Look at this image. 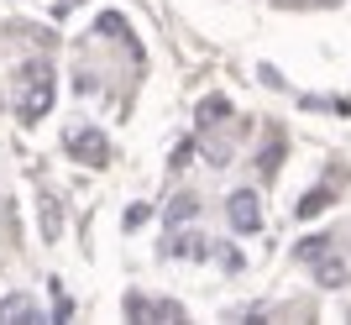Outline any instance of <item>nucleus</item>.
I'll return each instance as SVG.
<instances>
[{"label": "nucleus", "instance_id": "obj_1", "mask_svg": "<svg viewBox=\"0 0 351 325\" xmlns=\"http://www.w3.org/2000/svg\"><path fill=\"white\" fill-rule=\"evenodd\" d=\"M53 95H58V84H53V63L32 58L27 69L16 74V116L27 121V126H37V121L53 110Z\"/></svg>", "mask_w": 351, "mask_h": 325}, {"label": "nucleus", "instance_id": "obj_2", "mask_svg": "<svg viewBox=\"0 0 351 325\" xmlns=\"http://www.w3.org/2000/svg\"><path fill=\"white\" fill-rule=\"evenodd\" d=\"M226 221H231L236 237H252V231L263 226V194L257 189H236L231 200H226Z\"/></svg>", "mask_w": 351, "mask_h": 325}, {"label": "nucleus", "instance_id": "obj_3", "mask_svg": "<svg viewBox=\"0 0 351 325\" xmlns=\"http://www.w3.org/2000/svg\"><path fill=\"white\" fill-rule=\"evenodd\" d=\"M126 315H132V320H162V325L189 320L184 304H173V299H147V294H126Z\"/></svg>", "mask_w": 351, "mask_h": 325}, {"label": "nucleus", "instance_id": "obj_4", "mask_svg": "<svg viewBox=\"0 0 351 325\" xmlns=\"http://www.w3.org/2000/svg\"><path fill=\"white\" fill-rule=\"evenodd\" d=\"M69 152L79 162H89V168H100L105 158H110V142H105L100 132H89V126H79V132H69Z\"/></svg>", "mask_w": 351, "mask_h": 325}, {"label": "nucleus", "instance_id": "obj_5", "mask_svg": "<svg viewBox=\"0 0 351 325\" xmlns=\"http://www.w3.org/2000/svg\"><path fill=\"white\" fill-rule=\"evenodd\" d=\"M0 320H5V325H16V320L37 325V320H43V310H37V299H32V294H11V299H0Z\"/></svg>", "mask_w": 351, "mask_h": 325}, {"label": "nucleus", "instance_id": "obj_6", "mask_svg": "<svg viewBox=\"0 0 351 325\" xmlns=\"http://www.w3.org/2000/svg\"><path fill=\"white\" fill-rule=\"evenodd\" d=\"M315 278H320V289H341V283H346L351 273H346V263H341V257L320 252V257H315Z\"/></svg>", "mask_w": 351, "mask_h": 325}, {"label": "nucleus", "instance_id": "obj_7", "mask_svg": "<svg viewBox=\"0 0 351 325\" xmlns=\"http://www.w3.org/2000/svg\"><path fill=\"white\" fill-rule=\"evenodd\" d=\"M205 237H199V231H178L173 226V241H168V257H205Z\"/></svg>", "mask_w": 351, "mask_h": 325}, {"label": "nucleus", "instance_id": "obj_8", "mask_svg": "<svg viewBox=\"0 0 351 325\" xmlns=\"http://www.w3.org/2000/svg\"><path fill=\"white\" fill-rule=\"evenodd\" d=\"M226 116H231V100H226V95H210V100L199 105V126H220Z\"/></svg>", "mask_w": 351, "mask_h": 325}, {"label": "nucleus", "instance_id": "obj_9", "mask_svg": "<svg viewBox=\"0 0 351 325\" xmlns=\"http://www.w3.org/2000/svg\"><path fill=\"white\" fill-rule=\"evenodd\" d=\"M330 200H336V194H330V189H315V194H304V200H299V215H304V221H309V215H320V210L330 205Z\"/></svg>", "mask_w": 351, "mask_h": 325}, {"label": "nucleus", "instance_id": "obj_10", "mask_svg": "<svg viewBox=\"0 0 351 325\" xmlns=\"http://www.w3.org/2000/svg\"><path fill=\"white\" fill-rule=\"evenodd\" d=\"M320 252H330V241H325V237H304V241H299V257H304V263H315Z\"/></svg>", "mask_w": 351, "mask_h": 325}, {"label": "nucleus", "instance_id": "obj_11", "mask_svg": "<svg viewBox=\"0 0 351 325\" xmlns=\"http://www.w3.org/2000/svg\"><path fill=\"white\" fill-rule=\"evenodd\" d=\"M278 152H283V136L273 132V147H263V158H257V162H263V173H273V168H278Z\"/></svg>", "mask_w": 351, "mask_h": 325}, {"label": "nucleus", "instance_id": "obj_12", "mask_svg": "<svg viewBox=\"0 0 351 325\" xmlns=\"http://www.w3.org/2000/svg\"><path fill=\"white\" fill-rule=\"evenodd\" d=\"M189 215H194V200H173V210H168V221H173V226H184Z\"/></svg>", "mask_w": 351, "mask_h": 325}, {"label": "nucleus", "instance_id": "obj_13", "mask_svg": "<svg viewBox=\"0 0 351 325\" xmlns=\"http://www.w3.org/2000/svg\"><path fill=\"white\" fill-rule=\"evenodd\" d=\"M147 215H152V205H132V210H126V226H142Z\"/></svg>", "mask_w": 351, "mask_h": 325}, {"label": "nucleus", "instance_id": "obj_14", "mask_svg": "<svg viewBox=\"0 0 351 325\" xmlns=\"http://www.w3.org/2000/svg\"><path fill=\"white\" fill-rule=\"evenodd\" d=\"M325 5H330V0H325Z\"/></svg>", "mask_w": 351, "mask_h": 325}]
</instances>
